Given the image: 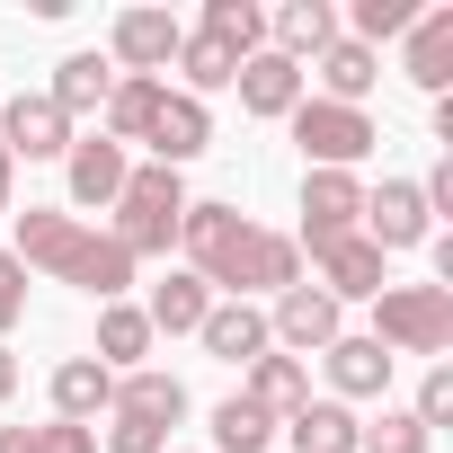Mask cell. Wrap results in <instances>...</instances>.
<instances>
[{
	"mask_svg": "<svg viewBox=\"0 0 453 453\" xmlns=\"http://www.w3.org/2000/svg\"><path fill=\"white\" fill-rule=\"evenodd\" d=\"M178 250H187V276L213 285V303H250V294L303 285V250H294L285 232H258L241 204H196V196H187Z\"/></svg>",
	"mask_w": 453,
	"mask_h": 453,
	"instance_id": "cell-1",
	"label": "cell"
},
{
	"mask_svg": "<svg viewBox=\"0 0 453 453\" xmlns=\"http://www.w3.org/2000/svg\"><path fill=\"white\" fill-rule=\"evenodd\" d=\"M10 258H19L27 276L81 285L89 303H125V285H134V258H125L107 232H89L81 213H54V204H27V213H10Z\"/></svg>",
	"mask_w": 453,
	"mask_h": 453,
	"instance_id": "cell-2",
	"label": "cell"
},
{
	"mask_svg": "<svg viewBox=\"0 0 453 453\" xmlns=\"http://www.w3.org/2000/svg\"><path fill=\"white\" fill-rule=\"evenodd\" d=\"M391 365L400 356H453V285H382L373 294V329H365Z\"/></svg>",
	"mask_w": 453,
	"mask_h": 453,
	"instance_id": "cell-3",
	"label": "cell"
},
{
	"mask_svg": "<svg viewBox=\"0 0 453 453\" xmlns=\"http://www.w3.org/2000/svg\"><path fill=\"white\" fill-rule=\"evenodd\" d=\"M187 418V382L160 365L116 373V409H107V453H169V426Z\"/></svg>",
	"mask_w": 453,
	"mask_h": 453,
	"instance_id": "cell-4",
	"label": "cell"
},
{
	"mask_svg": "<svg viewBox=\"0 0 453 453\" xmlns=\"http://www.w3.org/2000/svg\"><path fill=\"white\" fill-rule=\"evenodd\" d=\"M178 213H187V178L178 169H160V160H142L134 178H125V196H116V250L142 267V258H169V241H178Z\"/></svg>",
	"mask_w": 453,
	"mask_h": 453,
	"instance_id": "cell-5",
	"label": "cell"
},
{
	"mask_svg": "<svg viewBox=\"0 0 453 453\" xmlns=\"http://www.w3.org/2000/svg\"><path fill=\"white\" fill-rule=\"evenodd\" d=\"M285 125H294V142H303L311 169H365L373 142H382V125H373L365 107H338V98H303Z\"/></svg>",
	"mask_w": 453,
	"mask_h": 453,
	"instance_id": "cell-6",
	"label": "cell"
},
{
	"mask_svg": "<svg viewBox=\"0 0 453 453\" xmlns=\"http://www.w3.org/2000/svg\"><path fill=\"white\" fill-rule=\"evenodd\" d=\"M178 45H187V27L169 19V10H116V27H107V63L125 72V81H160L169 63H178Z\"/></svg>",
	"mask_w": 453,
	"mask_h": 453,
	"instance_id": "cell-7",
	"label": "cell"
},
{
	"mask_svg": "<svg viewBox=\"0 0 453 453\" xmlns=\"http://www.w3.org/2000/svg\"><path fill=\"white\" fill-rule=\"evenodd\" d=\"M267 338H276L285 356H329V347L347 338V311H338L320 285H285V294L267 303Z\"/></svg>",
	"mask_w": 453,
	"mask_h": 453,
	"instance_id": "cell-8",
	"label": "cell"
},
{
	"mask_svg": "<svg viewBox=\"0 0 453 453\" xmlns=\"http://www.w3.org/2000/svg\"><path fill=\"white\" fill-rule=\"evenodd\" d=\"M365 222V178L356 169H303V241L294 250H329Z\"/></svg>",
	"mask_w": 453,
	"mask_h": 453,
	"instance_id": "cell-9",
	"label": "cell"
},
{
	"mask_svg": "<svg viewBox=\"0 0 453 453\" xmlns=\"http://www.w3.org/2000/svg\"><path fill=\"white\" fill-rule=\"evenodd\" d=\"M81 142V125L45 98V89H19V98H0V151L10 160H63Z\"/></svg>",
	"mask_w": 453,
	"mask_h": 453,
	"instance_id": "cell-10",
	"label": "cell"
},
{
	"mask_svg": "<svg viewBox=\"0 0 453 453\" xmlns=\"http://www.w3.org/2000/svg\"><path fill=\"white\" fill-rule=\"evenodd\" d=\"M356 232L391 258V250H418L426 241V196H418V178H382V187H365V222Z\"/></svg>",
	"mask_w": 453,
	"mask_h": 453,
	"instance_id": "cell-11",
	"label": "cell"
},
{
	"mask_svg": "<svg viewBox=\"0 0 453 453\" xmlns=\"http://www.w3.org/2000/svg\"><path fill=\"white\" fill-rule=\"evenodd\" d=\"M63 178H72V204H89V213H107V204L125 196V178H134V160H125V142H107V134H81V142L63 151Z\"/></svg>",
	"mask_w": 453,
	"mask_h": 453,
	"instance_id": "cell-12",
	"label": "cell"
},
{
	"mask_svg": "<svg viewBox=\"0 0 453 453\" xmlns=\"http://www.w3.org/2000/svg\"><path fill=\"white\" fill-rule=\"evenodd\" d=\"M311 267H320V294L347 311V303H373L391 276H382V250L365 241V232H347V241H329V250H311Z\"/></svg>",
	"mask_w": 453,
	"mask_h": 453,
	"instance_id": "cell-13",
	"label": "cell"
},
{
	"mask_svg": "<svg viewBox=\"0 0 453 453\" xmlns=\"http://www.w3.org/2000/svg\"><path fill=\"white\" fill-rule=\"evenodd\" d=\"M204 142H213V107H204V98H187V89H169V98H160V116H151V134H142V151H151L160 169H187Z\"/></svg>",
	"mask_w": 453,
	"mask_h": 453,
	"instance_id": "cell-14",
	"label": "cell"
},
{
	"mask_svg": "<svg viewBox=\"0 0 453 453\" xmlns=\"http://www.w3.org/2000/svg\"><path fill=\"white\" fill-rule=\"evenodd\" d=\"M400 72H409V89H426V98L453 89V10H418V27L400 36Z\"/></svg>",
	"mask_w": 453,
	"mask_h": 453,
	"instance_id": "cell-15",
	"label": "cell"
},
{
	"mask_svg": "<svg viewBox=\"0 0 453 453\" xmlns=\"http://www.w3.org/2000/svg\"><path fill=\"white\" fill-rule=\"evenodd\" d=\"M196 338H204V356H213V365H258V356H276V338H267V311H258V303H213Z\"/></svg>",
	"mask_w": 453,
	"mask_h": 453,
	"instance_id": "cell-16",
	"label": "cell"
},
{
	"mask_svg": "<svg viewBox=\"0 0 453 453\" xmlns=\"http://www.w3.org/2000/svg\"><path fill=\"white\" fill-rule=\"evenodd\" d=\"M107 409H116V373L98 356H63L54 365V418L63 426H98Z\"/></svg>",
	"mask_w": 453,
	"mask_h": 453,
	"instance_id": "cell-17",
	"label": "cell"
},
{
	"mask_svg": "<svg viewBox=\"0 0 453 453\" xmlns=\"http://www.w3.org/2000/svg\"><path fill=\"white\" fill-rule=\"evenodd\" d=\"M267 36H276L267 54H285V63H320L347 27H338V10H329V0H285V10L267 19Z\"/></svg>",
	"mask_w": 453,
	"mask_h": 453,
	"instance_id": "cell-18",
	"label": "cell"
},
{
	"mask_svg": "<svg viewBox=\"0 0 453 453\" xmlns=\"http://www.w3.org/2000/svg\"><path fill=\"white\" fill-rule=\"evenodd\" d=\"M232 89H241V107H250V116H267V125H285V116L303 107V63H285V54H250Z\"/></svg>",
	"mask_w": 453,
	"mask_h": 453,
	"instance_id": "cell-19",
	"label": "cell"
},
{
	"mask_svg": "<svg viewBox=\"0 0 453 453\" xmlns=\"http://www.w3.org/2000/svg\"><path fill=\"white\" fill-rule=\"evenodd\" d=\"M276 435H285L294 453H356V444H365V418H356L347 400H303Z\"/></svg>",
	"mask_w": 453,
	"mask_h": 453,
	"instance_id": "cell-20",
	"label": "cell"
},
{
	"mask_svg": "<svg viewBox=\"0 0 453 453\" xmlns=\"http://www.w3.org/2000/svg\"><path fill=\"white\" fill-rule=\"evenodd\" d=\"M204 311H213V285H204V276H187V267H178V276H160V285H151V303H142L151 338H196V329H204Z\"/></svg>",
	"mask_w": 453,
	"mask_h": 453,
	"instance_id": "cell-21",
	"label": "cell"
},
{
	"mask_svg": "<svg viewBox=\"0 0 453 453\" xmlns=\"http://www.w3.org/2000/svg\"><path fill=\"white\" fill-rule=\"evenodd\" d=\"M320 365H329V382H338L347 409H356V400H391V356H382L373 338H338Z\"/></svg>",
	"mask_w": 453,
	"mask_h": 453,
	"instance_id": "cell-22",
	"label": "cell"
},
{
	"mask_svg": "<svg viewBox=\"0 0 453 453\" xmlns=\"http://www.w3.org/2000/svg\"><path fill=\"white\" fill-rule=\"evenodd\" d=\"M107 89H116V63L107 54H72V63H54V89L45 98L81 125V116H107Z\"/></svg>",
	"mask_w": 453,
	"mask_h": 453,
	"instance_id": "cell-23",
	"label": "cell"
},
{
	"mask_svg": "<svg viewBox=\"0 0 453 453\" xmlns=\"http://www.w3.org/2000/svg\"><path fill=\"white\" fill-rule=\"evenodd\" d=\"M311 72H320V89H329L338 107H365V98H373V81H382V54H373V45H356V36H338Z\"/></svg>",
	"mask_w": 453,
	"mask_h": 453,
	"instance_id": "cell-24",
	"label": "cell"
},
{
	"mask_svg": "<svg viewBox=\"0 0 453 453\" xmlns=\"http://www.w3.org/2000/svg\"><path fill=\"white\" fill-rule=\"evenodd\" d=\"M151 356V320H142V303H98V365L107 373H134Z\"/></svg>",
	"mask_w": 453,
	"mask_h": 453,
	"instance_id": "cell-25",
	"label": "cell"
},
{
	"mask_svg": "<svg viewBox=\"0 0 453 453\" xmlns=\"http://www.w3.org/2000/svg\"><path fill=\"white\" fill-rule=\"evenodd\" d=\"M250 400L285 426V418L311 400V365H303V356H258V365H250Z\"/></svg>",
	"mask_w": 453,
	"mask_h": 453,
	"instance_id": "cell-26",
	"label": "cell"
},
{
	"mask_svg": "<svg viewBox=\"0 0 453 453\" xmlns=\"http://www.w3.org/2000/svg\"><path fill=\"white\" fill-rule=\"evenodd\" d=\"M178 81H187V98H213V89L241 81V54L222 45V36H204V27H187V45H178Z\"/></svg>",
	"mask_w": 453,
	"mask_h": 453,
	"instance_id": "cell-27",
	"label": "cell"
},
{
	"mask_svg": "<svg viewBox=\"0 0 453 453\" xmlns=\"http://www.w3.org/2000/svg\"><path fill=\"white\" fill-rule=\"evenodd\" d=\"M160 98H169V81H125L116 72V89H107V142H142L151 134V116H160Z\"/></svg>",
	"mask_w": 453,
	"mask_h": 453,
	"instance_id": "cell-28",
	"label": "cell"
},
{
	"mask_svg": "<svg viewBox=\"0 0 453 453\" xmlns=\"http://www.w3.org/2000/svg\"><path fill=\"white\" fill-rule=\"evenodd\" d=\"M267 444H276V418L250 391H232V400L213 409V453H267Z\"/></svg>",
	"mask_w": 453,
	"mask_h": 453,
	"instance_id": "cell-29",
	"label": "cell"
},
{
	"mask_svg": "<svg viewBox=\"0 0 453 453\" xmlns=\"http://www.w3.org/2000/svg\"><path fill=\"white\" fill-rule=\"evenodd\" d=\"M196 27H204V36H222L241 63H250V54H267V10H258V0H204V19H196Z\"/></svg>",
	"mask_w": 453,
	"mask_h": 453,
	"instance_id": "cell-30",
	"label": "cell"
},
{
	"mask_svg": "<svg viewBox=\"0 0 453 453\" xmlns=\"http://www.w3.org/2000/svg\"><path fill=\"white\" fill-rule=\"evenodd\" d=\"M0 453H98V426H63V418H45V426H0Z\"/></svg>",
	"mask_w": 453,
	"mask_h": 453,
	"instance_id": "cell-31",
	"label": "cell"
},
{
	"mask_svg": "<svg viewBox=\"0 0 453 453\" xmlns=\"http://www.w3.org/2000/svg\"><path fill=\"white\" fill-rule=\"evenodd\" d=\"M409 27H418V0H356V27H347V36L382 54V45H391V36H409Z\"/></svg>",
	"mask_w": 453,
	"mask_h": 453,
	"instance_id": "cell-32",
	"label": "cell"
},
{
	"mask_svg": "<svg viewBox=\"0 0 453 453\" xmlns=\"http://www.w3.org/2000/svg\"><path fill=\"white\" fill-rule=\"evenodd\" d=\"M426 444H435V435H426L409 409H391V400H382V418L365 426V444H356V453H426Z\"/></svg>",
	"mask_w": 453,
	"mask_h": 453,
	"instance_id": "cell-33",
	"label": "cell"
},
{
	"mask_svg": "<svg viewBox=\"0 0 453 453\" xmlns=\"http://www.w3.org/2000/svg\"><path fill=\"white\" fill-rule=\"evenodd\" d=\"M409 418L435 435L444 418H453V365H426V382H418V400H409Z\"/></svg>",
	"mask_w": 453,
	"mask_h": 453,
	"instance_id": "cell-34",
	"label": "cell"
},
{
	"mask_svg": "<svg viewBox=\"0 0 453 453\" xmlns=\"http://www.w3.org/2000/svg\"><path fill=\"white\" fill-rule=\"evenodd\" d=\"M19 320H27V267L0 250V347H10V329H19Z\"/></svg>",
	"mask_w": 453,
	"mask_h": 453,
	"instance_id": "cell-35",
	"label": "cell"
},
{
	"mask_svg": "<svg viewBox=\"0 0 453 453\" xmlns=\"http://www.w3.org/2000/svg\"><path fill=\"white\" fill-rule=\"evenodd\" d=\"M10 187H19V160H10V151H0V222H10V213H19V204H10Z\"/></svg>",
	"mask_w": 453,
	"mask_h": 453,
	"instance_id": "cell-36",
	"label": "cell"
},
{
	"mask_svg": "<svg viewBox=\"0 0 453 453\" xmlns=\"http://www.w3.org/2000/svg\"><path fill=\"white\" fill-rule=\"evenodd\" d=\"M10 391H19V356H10V347H0V400H10Z\"/></svg>",
	"mask_w": 453,
	"mask_h": 453,
	"instance_id": "cell-37",
	"label": "cell"
}]
</instances>
